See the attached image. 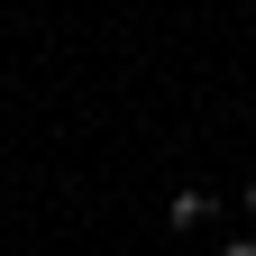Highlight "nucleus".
I'll return each mask as SVG.
<instances>
[{"label":"nucleus","instance_id":"obj_3","mask_svg":"<svg viewBox=\"0 0 256 256\" xmlns=\"http://www.w3.org/2000/svg\"><path fill=\"white\" fill-rule=\"evenodd\" d=\"M247 210H256V183H247Z\"/></svg>","mask_w":256,"mask_h":256},{"label":"nucleus","instance_id":"obj_1","mask_svg":"<svg viewBox=\"0 0 256 256\" xmlns=\"http://www.w3.org/2000/svg\"><path fill=\"white\" fill-rule=\"evenodd\" d=\"M165 220H174V229H202V220H210V192H202V183H183V192H174V210H165Z\"/></svg>","mask_w":256,"mask_h":256},{"label":"nucleus","instance_id":"obj_2","mask_svg":"<svg viewBox=\"0 0 256 256\" xmlns=\"http://www.w3.org/2000/svg\"><path fill=\"white\" fill-rule=\"evenodd\" d=\"M220 256H256V238H238V247H220Z\"/></svg>","mask_w":256,"mask_h":256}]
</instances>
